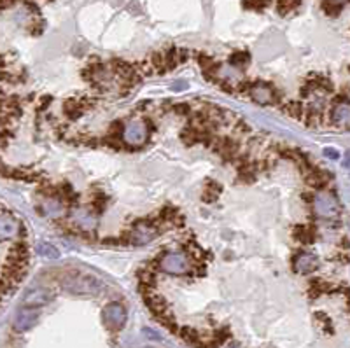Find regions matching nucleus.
<instances>
[{"mask_svg": "<svg viewBox=\"0 0 350 348\" xmlns=\"http://www.w3.org/2000/svg\"><path fill=\"white\" fill-rule=\"evenodd\" d=\"M250 61V56L247 53H233L230 56V63L235 67H242L245 65V63H249Z\"/></svg>", "mask_w": 350, "mask_h": 348, "instance_id": "aec40b11", "label": "nucleus"}, {"mask_svg": "<svg viewBox=\"0 0 350 348\" xmlns=\"http://www.w3.org/2000/svg\"><path fill=\"white\" fill-rule=\"evenodd\" d=\"M175 111L181 112V114H189V111H191V107H189L188 104H181V105H177V107H175Z\"/></svg>", "mask_w": 350, "mask_h": 348, "instance_id": "b1692460", "label": "nucleus"}, {"mask_svg": "<svg viewBox=\"0 0 350 348\" xmlns=\"http://www.w3.org/2000/svg\"><path fill=\"white\" fill-rule=\"evenodd\" d=\"M313 208H315V214L324 219H333L338 215V203L335 201L333 196L324 194V193L313 198Z\"/></svg>", "mask_w": 350, "mask_h": 348, "instance_id": "6e6552de", "label": "nucleus"}, {"mask_svg": "<svg viewBox=\"0 0 350 348\" xmlns=\"http://www.w3.org/2000/svg\"><path fill=\"white\" fill-rule=\"evenodd\" d=\"M331 121L335 124H350V104L340 102L331 112Z\"/></svg>", "mask_w": 350, "mask_h": 348, "instance_id": "ddd939ff", "label": "nucleus"}, {"mask_svg": "<svg viewBox=\"0 0 350 348\" xmlns=\"http://www.w3.org/2000/svg\"><path fill=\"white\" fill-rule=\"evenodd\" d=\"M324 156L329 157V159H338L340 157V153L336 149H331V147H327V149H324Z\"/></svg>", "mask_w": 350, "mask_h": 348, "instance_id": "4be33fe9", "label": "nucleus"}, {"mask_svg": "<svg viewBox=\"0 0 350 348\" xmlns=\"http://www.w3.org/2000/svg\"><path fill=\"white\" fill-rule=\"evenodd\" d=\"M39 322V310L35 308H23V310H19L14 317V329L18 333H25V331H30L35 324Z\"/></svg>", "mask_w": 350, "mask_h": 348, "instance_id": "1a4fd4ad", "label": "nucleus"}, {"mask_svg": "<svg viewBox=\"0 0 350 348\" xmlns=\"http://www.w3.org/2000/svg\"><path fill=\"white\" fill-rule=\"evenodd\" d=\"M345 166H349V168H350V154H349V156H347V161H345Z\"/></svg>", "mask_w": 350, "mask_h": 348, "instance_id": "a878e982", "label": "nucleus"}, {"mask_svg": "<svg viewBox=\"0 0 350 348\" xmlns=\"http://www.w3.org/2000/svg\"><path fill=\"white\" fill-rule=\"evenodd\" d=\"M317 266H319V259L313 254L300 252L294 257V271L301 273V275H308V273L315 271Z\"/></svg>", "mask_w": 350, "mask_h": 348, "instance_id": "f8f14e48", "label": "nucleus"}, {"mask_svg": "<svg viewBox=\"0 0 350 348\" xmlns=\"http://www.w3.org/2000/svg\"><path fill=\"white\" fill-rule=\"evenodd\" d=\"M27 266V231L14 214L0 205V303L19 285Z\"/></svg>", "mask_w": 350, "mask_h": 348, "instance_id": "f257e3e1", "label": "nucleus"}, {"mask_svg": "<svg viewBox=\"0 0 350 348\" xmlns=\"http://www.w3.org/2000/svg\"><path fill=\"white\" fill-rule=\"evenodd\" d=\"M37 252L42 257H47V259H58V257H60V250H58L54 245L47 243V241H39Z\"/></svg>", "mask_w": 350, "mask_h": 348, "instance_id": "dca6fc26", "label": "nucleus"}, {"mask_svg": "<svg viewBox=\"0 0 350 348\" xmlns=\"http://www.w3.org/2000/svg\"><path fill=\"white\" fill-rule=\"evenodd\" d=\"M159 230H158V224L156 222H146V221H140L137 222L131 231L126 234L128 241L133 245H147L149 241H153L154 238L158 236Z\"/></svg>", "mask_w": 350, "mask_h": 348, "instance_id": "20e7f679", "label": "nucleus"}, {"mask_svg": "<svg viewBox=\"0 0 350 348\" xmlns=\"http://www.w3.org/2000/svg\"><path fill=\"white\" fill-rule=\"evenodd\" d=\"M70 222H74L77 228H81L82 231L93 230L96 226V219L88 208H74L70 214Z\"/></svg>", "mask_w": 350, "mask_h": 348, "instance_id": "9b49d317", "label": "nucleus"}, {"mask_svg": "<svg viewBox=\"0 0 350 348\" xmlns=\"http://www.w3.org/2000/svg\"><path fill=\"white\" fill-rule=\"evenodd\" d=\"M82 112H84V107H82V104L79 100H69V102H65V114L70 119H77L79 116H82Z\"/></svg>", "mask_w": 350, "mask_h": 348, "instance_id": "f3484780", "label": "nucleus"}, {"mask_svg": "<svg viewBox=\"0 0 350 348\" xmlns=\"http://www.w3.org/2000/svg\"><path fill=\"white\" fill-rule=\"evenodd\" d=\"M104 318H105V324H107L111 329H121L124 325V322H126V310H124V306L117 301L109 303L104 308Z\"/></svg>", "mask_w": 350, "mask_h": 348, "instance_id": "423d86ee", "label": "nucleus"}, {"mask_svg": "<svg viewBox=\"0 0 350 348\" xmlns=\"http://www.w3.org/2000/svg\"><path fill=\"white\" fill-rule=\"evenodd\" d=\"M144 334H146L147 338H151V340H161V338L158 336V333H156V331H153V329H144Z\"/></svg>", "mask_w": 350, "mask_h": 348, "instance_id": "5701e85b", "label": "nucleus"}, {"mask_svg": "<svg viewBox=\"0 0 350 348\" xmlns=\"http://www.w3.org/2000/svg\"><path fill=\"white\" fill-rule=\"evenodd\" d=\"M294 238L303 243H312L313 241V231H310V228L307 226H298L294 230Z\"/></svg>", "mask_w": 350, "mask_h": 348, "instance_id": "a211bd4d", "label": "nucleus"}, {"mask_svg": "<svg viewBox=\"0 0 350 348\" xmlns=\"http://www.w3.org/2000/svg\"><path fill=\"white\" fill-rule=\"evenodd\" d=\"M243 7H250V9H263L265 4H243Z\"/></svg>", "mask_w": 350, "mask_h": 348, "instance_id": "393cba45", "label": "nucleus"}, {"mask_svg": "<svg viewBox=\"0 0 350 348\" xmlns=\"http://www.w3.org/2000/svg\"><path fill=\"white\" fill-rule=\"evenodd\" d=\"M349 72H350V67H349Z\"/></svg>", "mask_w": 350, "mask_h": 348, "instance_id": "bb28decb", "label": "nucleus"}, {"mask_svg": "<svg viewBox=\"0 0 350 348\" xmlns=\"http://www.w3.org/2000/svg\"><path fill=\"white\" fill-rule=\"evenodd\" d=\"M249 95L250 98L254 100L256 104L259 105H268V104H277L278 102V93L277 89L273 88L272 84L268 82H252L249 88Z\"/></svg>", "mask_w": 350, "mask_h": 348, "instance_id": "39448f33", "label": "nucleus"}, {"mask_svg": "<svg viewBox=\"0 0 350 348\" xmlns=\"http://www.w3.org/2000/svg\"><path fill=\"white\" fill-rule=\"evenodd\" d=\"M62 287L65 291L77 296H91L98 294L104 289V282L95 275H81V273H70L62 280Z\"/></svg>", "mask_w": 350, "mask_h": 348, "instance_id": "f03ea898", "label": "nucleus"}, {"mask_svg": "<svg viewBox=\"0 0 350 348\" xmlns=\"http://www.w3.org/2000/svg\"><path fill=\"white\" fill-rule=\"evenodd\" d=\"M158 268L170 275H188L191 271V261L182 252H170L158 257Z\"/></svg>", "mask_w": 350, "mask_h": 348, "instance_id": "7ed1b4c3", "label": "nucleus"}, {"mask_svg": "<svg viewBox=\"0 0 350 348\" xmlns=\"http://www.w3.org/2000/svg\"><path fill=\"white\" fill-rule=\"evenodd\" d=\"M40 208H44L42 214L53 215V217H58V215L63 214V203L60 201L58 198H49L46 201V205H44V207H40Z\"/></svg>", "mask_w": 350, "mask_h": 348, "instance_id": "2eb2a0df", "label": "nucleus"}, {"mask_svg": "<svg viewBox=\"0 0 350 348\" xmlns=\"http://www.w3.org/2000/svg\"><path fill=\"white\" fill-rule=\"evenodd\" d=\"M123 140L131 147L142 146L144 142L147 140V126L142 121H131L130 124L124 128Z\"/></svg>", "mask_w": 350, "mask_h": 348, "instance_id": "0eeeda50", "label": "nucleus"}, {"mask_svg": "<svg viewBox=\"0 0 350 348\" xmlns=\"http://www.w3.org/2000/svg\"><path fill=\"white\" fill-rule=\"evenodd\" d=\"M54 299V292L51 289L46 287H39L30 291L27 296L23 298V305L25 306H32V308H39V306H46L49 305Z\"/></svg>", "mask_w": 350, "mask_h": 348, "instance_id": "9d476101", "label": "nucleus"}, {"mask_svg": "<svg viewBox=\"0 0 350 348\" xmlns=\"http://www.w3.org/2000/svg\"><path fill=\"white\" fill-rule=\"evenodd\" d=\"M327 179H329V175L324 172H320V170H312V172L308 173L307 177V182L312 186V188H324L327 184Z\"/></svg>", "mask_w": 350, "mask_h": 348, "instance_id": "4468645a", "label": "nucleus"}, {"mask_svg": "<svg viewBox=\"0 0 350 348\" xmlns=\"http://www.w3.org/2000/svg\"><path fill=\"white\" fill-rule=\"evenodd\" d=\"M285 112L289 116H293L296 119H303V114H305V107L300 104V102H291V104L285 105Z\"/></svg>", "mask_w": 350, "mask_h": 348, "instance_id": "6ab92c4d", "label": "nucleus"}, {"mask_svg": "<svg viewBox=\"0 0 350 348\" xmlns=\"http://www.w3.org/2000/svg\"><path fill=\"white\" fill-rule=\"evenodd\" d=\"M322 7L326 9L329 16H336L343 9V4H329V2H326V4H322Z\"/></svg>", "mask_w": 350, "mask_h": 348, "instance_id": "412c9836", "label": "nucleus"}]
</instances>
